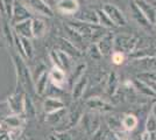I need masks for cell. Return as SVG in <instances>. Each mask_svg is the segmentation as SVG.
<instances>
[{"label":"cell","instance_id":"24","mask_svg":"<svg viewBox=\"0 0 156 140\" xmlns=\"http://www.w3.org/2000/svg\"><path fill=\"white\" fill-rule=\"evenodd\" d=\"M130 12H132V15H133V19L136 21L137 25L144 27V28H148V27L150 26L149 22L144 18V15H143L142 12L140 11V8L136 6L135 2H132V4H130Z\"/></svg>","mask_w":156,"mask_h":140},{"label":"cell","instance_id":"23","mask_svg":"<svg viewBox=\"0 0 156 140\" xmlns=\"http://www.w3.org/2000/svg\"><path fill=\"white\" fill-rule=\"evenodd\" d=\"M132 85L134 87V89H136L137 91L140 93H142L144 96L147 97H150V98H155L156 97V93L150 89V87L142 80H135L132 82Z\"/></svg>","mask_w":156,"mask_h":140},{"label":"cell","instance_id":"8","mask_svg":"<svg viewBox=\"0 0 156 140\" xmlns=\"http://www.w3.org/2000/svg\"><path fill=\"white\" fill-rule=\"evenodd\" d=\"M136 4V6L140 8V11L142 12L144 18L149 22L150 26L156 25V8L147 0H135L134 1Z\"/></svg>","mask_w":156,"mask_h":140},{"label":"cell","instance_id":"43","mask_svg":"<svg viewBox=\"0 0 156 140\" xmlns=\"http://www.w3.org/2000/svg\"><path fill=\"white\" fill-rule=\"evenodd\" d=\"M139 78H140V80L155 81L156 82V70H154V71H147V73L141 74V75H139Z\"/></svg>","mask_w":156,"mask_h":140},{"label":"cell","instance_id":"27","mask_svg":"<svg viewBox=\"0 0 156 140\" xmlns=\"http://www.w3.org/2000/svg\"><path fill=\"white\" fill-rule=\"evenodd\" d=\"M137 123H139V120L136 117L130 113L125 114L121 119V124H122V127L126 132H130V131L135 130L137 126Z\"/></svg>","mask_w":156,"mask_h":140},{"label":"cell","instance_id":"51","mask_svg":"<svg viewBox=\"0 0 156 140\" xmlns=\"http://www.w3.org/2000/svg\"><path fill=\"white\" fill-rule=\"evenodd\" d=\"M124 140H133V139H130V138H126V139H124Z\"/></svg>","mask_w":156,"mask_h":140},{"label":"cell","instance_id":"19","mask_svg":"<svg viewBox=\"0 0 156 140\" xmlns=\"http://www.w3.org/2000/svg\"><path fill=\"white\" fill-rule=\"evenodd\" d=\"M14 32L19 35L20 38H26V39H32L33 33H32V19H28L22 22L16 23L13 26Z\"/></svg>","mask_w":156,"mask_h":140},{"label":"cell","instance_id":"45","mask_svg":"<svg viewBox=\"0 0 156 140\" xmlns=\"http://www.w3.org/2000/svg\"><path fill=\"white\" fill-rule=\"evenodd\" d=\"M153 139V133L151 132H148V131H143L141 133V140H151Z\"/></svg>","mask_w":156,"mask_h":140},{"label":"cell","instance_id":"15","mask_svg":"<svg viewBox=\"0 0 156 140\" xmlns=\"http://www.w3.org/2000/svg\"><path fill=\"white\" fill-rule=\"evenodd\" d=\"M42 107H43V111L46 113H51V112H55V111H58V110L64 109L65 104L61 98H57V97H48V98H46V99L43 100Z\"/></svg>","mask_w":156,"mask_h":140},{"label":"cell","instance_id":"16","mask_svg":"<svg viewBox=\"0 0 156 140\" xmlns=\"http://www.w3.org/2000/svg\"><path fill=\"white\" fill-rule=\"evenodd\" d=\"M59 47L61 50L68 54L70 57H80L82 56V50L76 47L71 41H69L66 38H59Z\"/></svg>","mask_w":156,"mask_h":140},{"label":"cell","instance_id":"35","mask_svg":"<svg viewBox=\"0 0 156 140\" xmlns=\"http://www.w3.org/2000/svg\"><path fill=\"white\" fill-rule=\"evenodd\" d=\"M110 128L107 125L100 124V126L98 127V130L92 134V140H106L107 134L110 133Z\"/></svg>","mask_w":156,"mask_h":140},{"label":"cell","instance_id":"40","mask_svg":"<svg viewBox=\"0 0 156 140\" xmlns=\"http://www.w3.org/2000/svg\"><path fill=\"white\" fill-rule=\"evenodd\" d=\"M9 114H12V112L9 110V106H8L7 102L0 103V123L5 119L6 117H8Z\"/></svg>","mask_w":156,"mask_h":140},{"label":"cell","instance_id":"46","mask_svg":"<svg viewBox=\"0 0 156 140\" xmlns=\"http://www.w3.org/2000/svg\"><path fill=\"white\" fill-rule=\"evenodd\" d=\"M0 140H12V139H11L9 134L7 133V131L1 130V132H0Z\"/></svg>","mask_w":156,"mask_h":140},{"label":"cell","instance_id":"13","mask_svg":"<svg viewBox=\"0 0 156 140\" xmlns=\"http://www.w3.org/2000/svg\"><path fill=\"white\" fill-rule=\"evenodd\" d=\"M57 11L65 15H75L79 11V2L77 0H58Z\"/></svg>","mask_w":156,"mask_h":140},{"label":"cell","instance_id":"39","mask_svg":"<svg viewBox=\"0 0 156 140\" xmlns=\"http://www.w3.org/2000/svg\"><path fill=\"white\" fill-rule=\"evenodd\" d=\"M111 59H112V62L115 66H121L125 62V60H126V56L121 52H113L112 55H111Z\"/></svg>","mask_w":156,"mask_h":140},{"label":"cell","instance_id":"31","mask_svg":"<svg viewBox=\"0 0 156 140\" xmlns=\"http://www.w3.org/2000/svg\"><path fill=\"white\" fill-rule=\"evenodd\" d=\"M65 31H66V33H68V38H66V39L69 41H71L75 46L79 48V45L82 43V41L84 40V38L79 33H77V32H76L72 27L69 26V25L65 26ZM79 49H80V48H79Z\"/></svg>","mask_w":156,"mask_h":140},{"label":"cell","instance_id":"36","mask_svg":"<svg viewBox=\"0 0 156 140\" xmlns=\"http://www.w3.org/2000/svg\"><path fill=\"white\" fill-rule=\"evenodd\" d=\"M146 131L154 133L156 132V114L154 112H150L147 121H146Z\"/></svg>","mask_w":156,"mask_h":140},{"label":"cell","instance_id":"5","mask_svg":"<svg viewBox=\"0 0 156 140\" xmlns=\"http://www.w3.org/2000/svg\"><path fill=\"white\" fill-rule=\"evenodd\" d=\"M32 18L33 14L29 12V9L22 2H20L19 0H14L13 12H12V16H11L9 23L12 26H15L19 22H22V21L28 20V19H32Z\"/></svg>","mask_w":156,"mask_h":140},{"label":"cell","instance_id":"6","mask_svg":"<svg viewBox=\"0 0 156 140\" xmlns=\"http://www.w3.org/2000/svg\"><path fill=\"white\" fill-rule=\"evenodd\" d=\"M103 11L108 15V18L115 25V27H124L127 25V19L124 12L118 6L113 4H105L103 6Z\"/></svg>","mask_w":156,"mask_h":140},{"label":"cell","instance_id":"26","mask_svg":"<svg viewBox=\"0 0 156 140\" xmlns=\"http://www.w3.org/2000/svg\"><path fill=\"white\" fill-rule=\"evenodd\" d=\"M65 114H66V110H65V107L64 109H62V110H58V111L51 112V113H47L46 121L49 124V125L55 126V125L59 124L62 120L64 119Z\"/></svg>","mask_w":156,"mask_h":140},{"label":"cell","instance_id":"32","mask_svg":"<svg viewBox=\"0 0 156 140\" xmlns=\"http://www.w3.org/2000/svg\"><path fill=\"white\" fill-rule=\"evenodd\" d=\"M97 15H98V21H99V25H100V26H103L104 28H113V27H115V25H114V23L112 22V20L108 18V15L103 11V8L97 9Z\"/></svg>","mask_w":156,"mask_h":140},{"label":"cell","instance_id":"42","mask_svg":"<svg viewBox=\"0 0 156 140\" xmlns=\"http://www.w3.org/2000/svg\"><path fill=\"white\" fill-rule=\"evenodd\" d=\"M49 57H50V60H51L54 67H58V68H61V69H62V64H61L58 54H57V52H56V50H52V52H50Z\"/></svg>","mask_w":156,"mask_h":140},{"label":"cell","instance_id":"14","mask_svg":"<svg viewBox=\"0 0 156 140\" xmlns=\"http://www.w3.org/2000/svg\"><path fill=\"white\" fill-rule=\"evenodd\" d=\"M80 121L84 125L83 127H84L85 132L87 134H91V135L97 131L98 127L100 126V120H99V118L90 113L83 114Z\"/></svg>","mask_w":156,"mask_h":140},{"label":"cell","instance_id":"21","mask_svg":"<svg viewBox=\"0 0 156 140\" xmlns=\"http://www.w3.org/2000/svg\"><path fill=\"white\" fill-rule=\"evenodd\" d=\"M49 75L48 71L43 73L36 81H34V85H35V93L39 96H43L47 92L48 84H49Z\"/></svg>","mask_w":156,"mask_h":140},{"label":"cell","instance_id":"18","mask_svg":"<svg viewBox=\"0 0 156 140\" xmlns=\"http://www.w3.org/2000/svg\"><path fill=\"white\" fill-rule=\"evenodd\" d=\"M87 83H89V80L87 77L85 76H82L79 80H77L73 85H72V90H71V97L73 100H78L79 98H82V96L84 95L85 90L87 88Z\"/></svg>","mask_w":156,"mask_h":140},{"label":"cell","instance_id":"25","mask_svg":"<svg viewBox=\"0 0 156 140\" xmlns=\"http://www.w3.org/2000/svg\"><path fill=\"white\" fill-rule=\"evenodd\" d=\"M26 119H32L36 117V107L34 105V102H33L32 97L27 93L26 98H25V106H23V113Z\"/></svg>","mask_w":156,"mask_h":140},{"label":"cell","instance_id":"2","mask_svg":"<svg viewBox=\"0 0 156 140\" xmlns=\"http://www.w3.org/2000/svg\"><path fill=\"white\" fill-rule=\"evenodd\" d=\"M27 96L26 90L22 88L21 84L16 83V87L14 91L7 97V104L12 113L22 114L23 113V106H25V98Z\"/></svg>","mask_w":156,"mask_h":140},{"label":"cell","instance_id":"38","mask_svg":"<svg viewBox=\"0 0 156 140\" xmlns=\"http://www.w3.org/2000/svg\"><path fill=\"white\" fill-rule=\"evenodd\" d=\"M73 70H75V71L72 73L71 80L73 81V83H75V82L77 80H79L82 76H84V73H85V70H86V63H80V64H78Z\"/></svg>","mask_w":156,"mask_h":140},{"label":"cell","instance_id":"17","mask_svg":"<svg viewBox=\"0 0 156 140\" xmlns=\"http://www.w3.org/2000/svg\"><path fill=\"white\" fill-rule=\"evenodd\" d=\"M75 19L79 21H83L86 23H93V25H99L98 21L97 11L94 9H83V11H78L75 14Z\"/></svg>","mask_w":156,"mask_h":140},{"label":"cell","instance_id":"20","mask_svg":"<svg viewBox=\"0 0 156 140\" xmlns=\"http://www.w3.org/2000/svg\"><path fill=\"white\" fill-rule=\"evenodd\" d=\"M47 32V23L44 20H42L39 16H33L32 18V33L33 38L40 39L42 38Z\"/></svg>","mask_w":156,"mask_h":140},{"label":"cell","instance_id":"48","mask_svg":"<svg viewBox=\"0 0 156 140\" xmlns=\"http://www.w3.org/2000/svg\"><path fill=\"white\" fill-rule=\"evenodd\" d=\"M0 15L2 18L6 19V12H5V5H4V0H0Z\"/></svg>","mask_w":156,"mask_h":140},{"label":"cell","instance_id":"37","mask_svg":"<svg viewBox=\"0 0 156 140\" xmlns=\"http://www.w3.org/2000/svg\"><path fill=\"white\" fill-rule=\"evenodd\" d=\"M87 55L93 59V60H100L101 57H103V55L100 53V50H99V48H98L97 43H92L90 45V47L87 48Z\"/></svg>","mask_w":156,"mask_h":140},{"label":"cell","instance_id":"4","mask_svg":"<svg viewBox=\"0 0 156 140\" xmlns=\"http://www.w3.org/2000/svg\"><path fill=\"white\" fill-rule=\"evenodd\" d=\"M137 39L132 35H117L114 36V52H121V53H132L136 49Z\"/></svg>","mask_w":156,"mask_h":140},{"label":"cell","instance_id":"10","mask_svg":"<svg viewBox=\"0 0 156 140\" xmlns=\"http://www.w3.org/2000/svg\"><path fill=\"white\" fill-rule=\"evenodd\" d=\"M97 46L103 55V57L112 55V53L114 52V35L112 33H106L97 42Z\"/></svg>","mask_w":156,"mask_h":140},{"label":"cell","instance_id":"41","mask_svg":"<svg viewBox=\"0 0 156 140\" xmlns=\"http://www.w3.org/2000/svg\"><path fill=\"white\" fill-rule=\"evenodd\" d=\"M13 4H14V0H4V5H5V12H6L7 20H11L12 12H13Z\"/></svg>","mask_w":156,"mask_h":140},{"label":"cell","instance_id":"3","mask_svg":"<svg viewBox=\"0 0 156 140\" xmlns=\"http://www.w3.org/2000/svg\"><path fill=\"white\" fill-rule=\"evenodd\" d=\"M29 9V12L34 15H40L43 18H52L54 12L51 7L44 0H19Z\"/></svg>","mask_w":156,"mask_h":140},{"label":"cell","instance_id":"33","mask_svg":"<svg viewBox=\"0 0 156 140\" xmlns=\"http://www.w3.org/2000/svg\"><path fill=\"white\" fill-rule=\"evenodd\" d=\"M57 54H58L59 61H61V64H62V69L64 71H71L72 70V61L71 57L65 54L64 52H62L61 49L57 50Z\"/></svg>","mask_w":156,"mask_h":140},{"label":"cell","instance_id":"9","mask_svg":"<svg viewBox=\"0 0 156 140\" xmlns=\"http://www.w3.org/2000/svg\"><path fill=\"white\" fill-rule=\"evenodd\" d=\"M85 105L90 110L97 111V112H111L113 111V105L107 103L106 100L101 99L99 97H91L89 99L85 100Z\"/></svg>","mask_w":156,"mask_h":140},{"label":"cell","instance_id":"7","mask_svg":"<svg viewBox=\"0 0 156 140\" xmlns=\"http://www.w3.org/2000/svg\"><path fill=\"white\" fill-rule=\"evenodd\" d=\"M25 123H26V117H23V114L12 113L0 123V127L5 131L16 130V128H22Z\"/></svg>","mask_w":156,"mask_h":140},{"label":"cell","instance_id":"1","mask_svg":"<svg viewBox=\"0 0 156 140\" xmlns=\"http://www.w3.org/2000/svg\"><path fill=\"white\" fill-rule=\"evenodd\" d=\"M11 59L16 74V83L21 84L27 93H34L35 92L34 80H33L32 71L27 66L26 60L22 59L19 54H12Z\"/></svg>","mask_w":156,"mask_h":140},{"label":"cell","instance_id":"34","mask_svg":"<svg viewBox=\"0 0 156 140\" xmlns=\"http://www.w3.org/2000/svg\"><path fill=\"white\" fill-rule=\"evenodd\" d=\"M82 116H83V112L82 110L77 107L76 111L73 110L69 113V121H68V126L69 127H73L76 126L78 123H80V119H82Z\"/></svg>","mask_w":156,"mask_h":140},{"label":"cell","instance_id":"22","mask_svg":"<svg viewBox=\"0 0 156 140\" xmlns=\"http://www.w3.org/2000/svg\"><path fill=\"white\" fill-rule=\"evenodd\" d=\"M156 56V47H144L140 50H134L130 53V57L134 60H141V59H148Z\"/></svg>","mask_w":156,"mask_h":140},{"label":"cell","instance_id":"28","mask_svg":"<svg viewBox=\"0 0 156 140\" xmlns=\"http://www.w3.org/2000/svg\"><path fill=\"white\" fill-rule=\"evenodd\" d=\"M2 32H4V38L6 40L7 45L9 47L14 46V29L13 26L9 23V20L5 19L2 23Z\"/></svg>","mask_w":156,"mask_h":140},{"label":"cell","instance_id":"29","mask_svg":"<svg viewBox=\"0 0 156 140\" xmlns=\"http://www.w3.org/2000/svg\"><path fill=\"white\" fill-rule=\"evenodd\" d=\"M118 84H119V78H118L117 73H111L107 78V84H106V92L108 96H113L117 92Z\"/></svg>","mask_w":156,"mask_h":140},{"label":"cell","instance_id":"50","mask_svg":"<svg viewBox=\"0 0 156 140\" xmlns=\"http://www.w3.org/2000/svg\"><path fill=\"white\" fill-rule=\"evenodd\" d=\"M18 140H27V139L25 138V137H20V138H19Z\"/></svg>","mask_w":156,"mask_h":140},{"label":"cell","instance_id":"44","mask_svg":"<svg viewBox=\"0 0 156 140\" xmlns=\"http://www.w3.org/2000/svg\"><path fill=\"white\" fill-rule=\"evenodd\" d=\"M56 135V138L58 140H73L72 135L70 133H68L66 131H57L56 133H54Z\"/></svg>","mask_w":156,"mask_h":140},{"label":"cell","instance_id":"30","mask_svg":"<svg viewBox=\"0 0 156 140\" xmlns=\"http://www.w3.org/2000/svg\"><path fill=\"white\" fill-rule=\"evenodd\" d=\"M20 39H21V45H22L25 60H33V57H34V46L32 43V39H26V38H20Z\"/></svg>","mask_w":156,"mask_h":140},{"label":"cell","instance_id":"47","mask_svg":"<svg viewBox=\"0 0 156 140\" xmlns=\"http://www.w3.org/2000/svg\"><path fill=\"white\" fill-rule=\"evenodd\" d=\"M142 81H144V82L150 87V89L156 93V82L155 81H149V80H142Z\"/></svg>","mask_w":156,"mask_h":140},{"label":"cell","instance_id":"49","mask_svg":"<svg viewBox=\"0 0 156 140\" xmlns=\"http://www.w3.org/2000/svg\"><path fill=\"white\" fill-rule=\"evenodd\" d=\"M49 140H58V139L56 138V135H55V134H52V135H50V138H49Z\"/></svg>","mask_w":156,"mask_h":140},{"label":"cell","instance_id":"11","mask_svg":"<svg viewBox=\"0 0 156 140\" xmlns=\"http://www.w3.org/2000/svg\"><path fill=\"white\" fill-rule=\"evenodd\" d=\"M68 25L70 27H72L84 39H90V40H91V36L92 34H93V29L96 27V25H93V23H86V22L76 20V19H75V21H70Z\"/></svg>","mask_w":156,"mask_h":140},{"label":"cell","instance_id":"12","mask_svg":"<svg viewBox=\"0 0 156 140\" xmlns=\"http://www.w3.org/2000/svg\"><path fill=\"white\" fill-rule=\"evenodd\" d=\"M48 75H49V81L57 89H63L66 84V75L63 69L58 67H52L51 70L48 71Z\"/></svg>","mask_w":156,"mask_h":140}]
</instances>
